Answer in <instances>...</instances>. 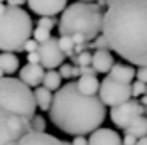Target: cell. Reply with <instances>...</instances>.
<instances>
[{
  "mask_svg": "<svg viewBox=\"0 0 147 145\" xmlns=\"http://www.w3.org/2000/svg\"><path fill=\"white\" fill-rule=\"evenodd\" d=\"M144 115V106L137 100H129V101L117 105L110 110V120L113 122V125L125 130L137 116Z\"/></svg>",
  "mask_w": 147,
  "mask_h": 145,
  "instance_id": "cell-8",
  "label": "cell"
},
{
  "mask_svg": "<svg viewBox=\"0 0 147 145\" xmlns=\"http://www.w3.org/2000/svg\"><path fill=\"white\" fill-rule=\"evenodd\" d=\"M26 3V0H7V7H14V9H22V5Z\"/></svg>",
  "mask_w": 147,
  "mask_h": 145,
  "instance_id": "cell-32",
  "label": "cell"
},
{
  "mask_svg": "<svg viewBox=\"0 0 147 145\" xmlns=\"http://www.w3.org/2000/svg\"><path fill=\"white\" fill-rule=\"evenodd\" d=\"M34 103H36V108L42 110V111H49L51 108V101H53V93L49 89H46L44 86H37L34 91Z\"/></svg>",
  "mask_w": 147,
  "mask_h": 145,
  "instance_id": "cell-18",
  "label": "cell"
},
{
  "mask_svg": "<svg viewBox=\"0 0 147 145\" xmlns=\"http://www.w3.org/2000/svg\"><path fill=\"white\" fill-rule=\"evenodd\" d=\"M2 78H5V74H3V72L0 71V79H2Z\"/></svg>",
  "mask_w": 147,
  "mask_h": 145,
  "instance_id": "cell-43",
  "label": "cell"
},
{
  "mask_svg": "<svg viewBox=\"0 0 147 145\" xmlns=\"http://www.w3.org/2000/svg\"><path fill=\"white\" fill-rule=\"evenodd\" d=\"M100 81L96 76H80L76 81V89L85 96H96Z\"/></svg>",
  "mask_w": 147,
  "mask_h": 145,
  "instance_id": "cell-16",
  "label": "cell"
},
{
  "mask_svg": "<svg viewBox=\"0 0 147 145\" xmlns=\"http://www.w3.org/2000/svg\"><path fill=\"white\" fill-rule=\"evenodd\" d=\"M105 116L107 111L98 96L81 95L76 83H66L53 95L49 118L63 133L73 137L90 135L102 127Z\"/></svg>",
  "mask_w": 147,
  "mask_h": 145,
  "instance_id": "cell-2",
  "label": "cell"
},
{
  "mask_svg": "<svg viewBox=\"0 0 147 145\" xmlns=\"http://www.w3.org/2000/svg\"><path fill=\"white\" fill-rule=\"evenodd\" d=\"M88 51V44H80V46H74V54H80V52H85Z\"/></svg>",
  "mask_w": 147,
  "mask_h": 145,
  "instance_id": "cell-36",
  "label": "cell"
},
{
  "mask_svg": "<svg viewBox=\"0 0 147 145\" xmlns=\"http://www.w3.org/2000/svg\"><path fill=\"white\" fill-rule=\"evenodd\" d=\"M37 54H39V66L42 69H56L64 62V52L59 49V44L56 37H51L49 41L37 46Z\"/></svg>",
  "mask_w": 147,
  "mask_h": 145,
  "instance_id": "cell-9",
  "label": "cell"
},
{
  "mask_svg": "<svg viewBox=\"0 0 147 145\" xmlns=\"http://www.w3.org/2000/svg\"><path fill=\"white\" fill-rule=\"evenodd\" d=\"M98 100L102 101L103 106H117L122 103L132 100V95H130V85H125V83H120L117 79H113L112 76H105L103 81H100V88H98V93H96Z\"/></svg>",
  "mask_w": 147,
  "mask_h": 145,
  "instance_id": "cell-6",
  "label": "cell"
},
{
  "mask_svg": "<svg viewBox=\"0 0 147 145\" xmlns=\"http://www.w3.org/2000/svg\"><path fill=\"white\" fill-rule=\"evenodd\" d=\"M61 76H59V72L56 69H51V71H46L44 72V78H42V86L46 89H49L51 93L53 91H58L59 88H61Z\"/></svg>",
  "mask_w": 147,
  "mask_h": 145,
  "instance_id": "cell-20",
  "label": "cell"
},
{
  "mask_svg": "<svg viewBox=\"0 0 147 145\" xmlns=\"http://www.w3.org/2000/svg\"><path fill=\"white\" fill-rule=\"evenodd\" d=\"M27 64H39V54L37 52H30V54H27Z\"/></svg>",
  "mask_w": 147,
  "mask_h": 145,
  "instance_id": "cell-33",
  "label": "cell"
},
{
  "mask_svg": "<svg viewBox=\"0 0 147 145\" xmlns=\"http://www.w3.org/2000/svg\"><path fill=\"white\" fill-rule=\"evenodd\" d=\"M30 125V132H36V133H46V120L41 115H36L29 120Z\"/></svg>",
  "mask_w": 147,
  "mask_h": 145,
  "instance_id": "cell-23",
  "label": "cell"
},
{
  "mask_svg": "<svg viewBox=\"0 0 147 145\" xmlns=\"http://www.w3.org/2000/svg\"><path fill=\"white\" fill-rule=\"evenodd\" d=\"M30 37H32L37 44H42V42H46V41H49L53 36H51V30L42 29V27H36V29L32 30V36H30Z\"/></svg>",
  "mask_w": 147,
  "mask_h": 145,
  "instance_id": "cell-24",
  "label": "cell"
},
{
  "mask_svg": "<svg viewBox=\"0 0 147 145\" xmlns=\"http://www.w3.org/2000/svg\"><path fill=\"white\" fill-rule=\"evenodd\" d=\"M15 145H63V140H59L58 137L51 135V133H36L29 132L26 135H22Z\"/></svg>",
  "mask_w": 147,
  "mask_h": 145,
  "instance_id": "cell-13",
  "label": "cell"
},
{
  "mask_svg": "<svg viewBox=\"0 0 147 145\" xmlns=\"http://www.w3.org/2000/svg\"><path fill=\"white\" fill-rule=\"evenodd\" d=\"M19 58L12 52H2L0 54V71L3 74H14L19 71Z\"/></svg>",
  "mask_w": 147,
  "mask_h": 145,
  "instance_id": "cell-19",
  "label": "cell"
},
{
  "mask_svg": "<svg viewBox=\"0 0 147 145\" xmlns=\"http://www.w3.org/2000/svg\"><path fill=\"white\" fill-rule=\"evenodd\" d=\"M37 46H39V44L30 37V39H27L26 44H24V51H26L27 54H30V52H37Z\"/></svg>",
  "mask_w": 147,
  "mask_h": 145,
  "instance_id": "cell-29",
  "label": "cell"
},
{
  "mask_svg": "<svg viewBox=\"0 0 147 145\" xmlns=\"http://www.w3.org/2000/svg\"><path fill=\"white\" fill-rule=\"evenodd\" d=\"M113 64H115V59L110 51H95V54H91V68L96 71V74L110 72Z\"/></svg>",
  "mask_w": 147,
  "mask_h": 145,
  "instance_id": "cell-14",
  "label": "cell"
},
{
  "mask_svg": "<svg viewBox=\"0 0 147 145\" xmlns=\"http://www.w3.org/2000/svg\"><path fill=\"white\" fill-rule=\"evenodd\" d=\"M125 135H130V137L137 138V140L147 137V116L146 115L137 116L132 123L125 128Z\"/></svg>",
  "mask_w": 147,
  "mask_h": 145,
  "instance_id": "cell-17",
  "label": "cell"
},
{
  "mask_svg": "<svg viewBox=\"0 0 147 145\" xmlns=\"http://www.w3.org/2000/svg\"><path fill=\"white\" fill-rule=\"evenodd\" d=\"M30 132L29 120H24L0 108V145L17 142L22 135Z\"/></svg>",
  "mask_w": 147,
  "mask_h": 145,
  "instance_id": "cell-7",
  "label": "cell"
},
{
  "mask_svg": "<svg viewBox=\"0 0 147 145\" xmlns=\"http://www.w3.org/2000/svg\"><path fill=\"white\" fill-rule=\"evenodd\" d=\"M26 3L41 17H54L68 7V0H26Z\"/></svg>",
  "mask_w": 147,
  "mask_h": 145,
  "instance_id": "cell-10",
  "label": "cell"
},
{
  "mask_svg": "<svg viewBox=\"0 0 147 145\" xmlns=\"http://www.w3.org/2000/svg\"><path fill=\"white\" fill-rule=\"evenodd\" d=\"M88 145H122V137L113 128L100 127L93 133H90Z\"/></svg>",
  "mask_w": 147,
  "mask_h": 145,
  "instance_id": "cell-11",
  "label": "cell"
},
{
  "mask_svg": "<svg viewBox=\"0 0 147 145\" xmlns=\"http://www.w3.org/2000/svg\"><path fill=\"white\" fill-rule=\"evenodd\" d=\"M58 44H59V49L64 52V56H74V42L69 36H61L58 39Z\"/></svg>",
  "mask_w": 147,
  "mask_h": 145,
  "instance_id": "cell-21",
  "label": "cell"
},
{
  "mask_svg": "<svg viewBox=\"0 0 147 145\" xmlns=\"http://www.w3.org/2000/svg\"><path fill=\"white\" fill-rule=\"evenodd\" d=\"M7 145H15V142H12V144H7Z\"/></svg>",
  "mask_w": 147,
  "mask_h": 145,
  "instance_id": "cell-46",
  "label": "cell"
},
{
  "mask_svg": "<svg viewBox=\"0 0 147 145\" xmlns=\"http://www.w3.org/2000/svg\"><path fill=\"white\" fill-rule=\"evenodd\" d=\"M71 66H78V68H83V66H91V52L85 51V52H80V54H74L71 56Z\"/></svg>",
  "mask_w": 147,
  "mask_h": 145,
  "instance_id": "cell-22",
  "label": "cell"
},
{
  "mask_svg": "<svg viewBox=\"0 0 147 145\" xmlns=\"http://www.w3.org/2000/svg\"><path fill=\"white\" fill-rule=\"evenodd\" d=\"M135 76H137V81H140V83L147 85V66L139 68V69L135 71Z\"/></svg>",
  "mask_w": 147,
  "mask_h": 145,
  "instance_id": "cell-30",
  "label": "cell"
},
{
  "mask_svg": "<svg viewBox=\"0 0 147 145\" xmlns=\"http://www.w3.org/2000/svg\"><path fill=\"white\" fill-rule=\"evenodd\" d=\"M103 12L96 3L74 2L68 5L59 17L58 30L61 36H69L74 46L88 44L102 32Z\"/></svg>",
  "mask_w": 147,
  "mask_h": 145,
  "instance_id": "cell-3",
  "label": "cell"
},
{
  "mask_svg": "<svg viewBox=\"0 0 147 145\" xmlns=\"http://www.w3.org/2000/svg\"><path fill=\"white\" fill-rule=\"evenodd\" d=\"M108 49L132 66H147V0H118L102 20Z\"/></svg>",
  "mask_w": 147,
  "mask_h": 145,
  "instance_id": "cell-1",
  "label": "cell"
},
{
  "mask_svg": "<svg viewBox=\"0 0 147 145\" xmlns=\"http://www.w3.org/2000/svg\"><path fill=\"white\" fill-rule=\"evenodd\" d=\"M71 145H88V138H85V137H74Z\"/></svg>",
  "mask_w": 147,
  "mask_h": 145,
  "instance_id": "cell-35",
  "label": "cell"
},
{
  "mask_svg": "<svg viewBox=\"0 0 147 145\" xmlns=\"http://www.w3.org/2000/svg\"><path fill=\"white\" fill-rule=\"evenodd\" d=\"M88 49H95V51H110L108 49V42L103 37V34H100L96 39H93L91 42H88Z\"/></svg>",
  "mask_w": 147,
  "mask_h": 145,
  "instance_id": "cell-25",
  "label": "cell"
},
{
  "mask_svg": "<svg viewBox=\"0 0 147 145\" xmlns=\"http://www.w3.org/2000/svg\"><path fill=\"white\" fill-rule=\"evenodd\" d=\"M140 105H142V106H147V93L146 95H142V96H140Z\"/></svg>",
  "mask_w": 147,
  "mask_h": 145,
  "instance_id": "cell-38",
  "label": "cell"
},
{
  "mask_svg": "<svg viewBox=\"0 0 147 145\" xmlns=\"http://www.w3.org/2000/svg\"><path fill=\"white\" fill-rule=\"evenodd\" d=\"M135 144H137V138H134L130 135H125L122 138V145H135Z\"/></svg>",
  "mask_w": 147,
  "mask_h": 145,
  "instance_id": "cell-34",
  "label": "cell"
},
{
  "mask_svg": "<svg viewBox=\"0 0 147 145\" xmlns=\"http://www.w3.org/2000/svg\"><path fill=\"white\" fill-rule=\"evenodd\" d=\"M71 78H80V68L78 66H71Z\"/></svg>",
  "mask_w": 147,
  "mask_h": 145,
  "instance_id": "cell-37",
  "label": "cell"
},
{
  "mask_svg": "<svg viewBox=\"0 0 147 145\" xmlns=\"http://www.w3.org/2000/svg\"><path fill=\"white\" fill-rule=\"evenodd\" d=\"M108 76H112L113 79H117L120 83H125V85H130L132 79L135 78V69L129 64H123V62H115L112 66V69L108 72Z\"/></svg>",
  "mask_w": 147,
  "mask_h": 145,
  "instance_id": "cell-15",
  "label": "cell"
},
{
  "mask_svg": "<svg viewBox=\"0 0 147 145\" xmlns=\"http://www.w3.org/2000/svg\"><path fill=\"white\" fill-rule=\"evenodd\" d=\"M135 145H147V137L140 138V140H137V144H135Z\"/></svg>",
  "mask_w": 147,
  "mask_h": 145,
  "instance_id": "cell-39",
  "label": "cell"
},
{
  "mask_svg": "<svg viewBox=\"0 0 147 145\" xmlns=\"http://www.w3.org/2000/svg\"><path fill=\"white\" fill-rule=\"evenodd\" d=\"M32 30V19L24 9L7 7V10L0 15V51L12 54L22 52Z\"/></svg>",
  "mask_w": 147,
  "mask_h": 145,
  "instance_id": "cell-4",
  "label": "cell"
},
{
  "mask_svg": "<svg viewBox=\"0 0 147 145\" xmlns=\"http://www.w3.org/2000/svg\"><path fill=\"white\" fill-rule=\"evenodd\" d=\"M44 69L39 66V64H26L24 68H20L19 71V81H22L26 86L29 88H37L41 86L42 83V78H44Z\"/></svg>",
  "mask_w": 147,
  "mask_h": 145,
  "instance_id": "cell-12",
  "label": "cell"
},
{
  "mask_svg": "<svg viewBox=\"0 0 147 145\" xmlns=\"http://www.w3.org/2000/svg\"><path fill=\"white\" fill-rule=\"evenodd\" d=\"M144 113L147 115V106H144Z\"/></svg>",
  "mask_w": 147,
  "mask_h": 145,
  "instance_id": "cell-45",
  "label": "cell"
},
{
  "mask_svg": "<svg viewBox=\"0 0 147 145\" xmlns=\"http://www.w3.org/2000/svg\"><path fill=\"white\" fill-rule=\"evenodd\" d=\"M63 145H71V144H69V142H64V140H63Z\"/></svg>",
  "mask_w": 147,
  "mask_h": 145,
  "instance_id": "cell-44",
  "label": "cell"
},
{
  "mask_svg": "<svg viewBox=\"0 0 147 145\" xmlns=\"http://www.w3.org/2000/svg\"><path fill=\"white\" fill-rule=\"evenodd\" d=\"M59 76H61V79L64 78H71V64H68V62H63L61 66H59Z\"/></svg>",
  "mask_w": 147,
  "mask_h": 145,
  "instance_id": "cell-28",
  "label": "cell"
},
{
  "mask_svg": "<svg viewBox=\"0 0 147 145\" xmlns=\"http://www.w3.org/2000/svg\"><path fill=\"white\" fill-rule=\"evenodd\" d=\"M115 2H118V0H105V5L108 7V5H113Z\"/></svg>",
  "mask_w": 147,
  "mask_h": 145,
  "instance_id": "cell-41",
  "label": "cell"
},
{
  "mask_svg": "<svg viewBox=\"0 0 147 145\" xmlns=\"http://www.w3.org/2000/svg\"><path fill=\"white\" fill-rule=\"evenodd\" d=\"M3 2H5V0H0V3H3Z\"/></svg>",
  "mask_w": 147,
  "mask_h": 145,
  "instance_id": "cell-47",
  "label": "cell"
},
{
  "mask_svg": "<svg viewBox=\"0 0 147 145\" xmlns=\"http://www.w3.org/2000/svg\"><path fill=\"white\" fill-rule=\"evenodd\" d=\"M146 93H147V85L140 83V81H132L130 83V95H132V98H140Z\"/></svg>",
  "mask_w": 147,
  "mask_h": 145,
  "instance_id": "cell-26",
  "label": "cell"
},
{
  "mask_svg": "<svg viewBox=\"0 0 147 145\" xmlns=\"http://www.w3.org/2000/svg\"><path fill=\"white\" fill-rule=\"evenodd\" d=\"M80 2H85V3H93V2H96V0H80Z\"/></svg>",
  "mask_w": 147,
  "mask_h": 145,
  "instance_id": "cell-42",
  "label": "cell"
},
{
  "mask_svg": "<svg viewBox=\"0 0 147 145\" xmlns=\"http://www.w3.org/2000/svg\"><path fill=\"white\" fill-rule=\"evenodd\" d=\"M0 108L17 115L24 120H30L36 115L34 95L29 86L12 76L0 79Z\"/></svg>",
  "mask_w": 147,
  "mask_h": 145,
  "instance_id": "cell-5",
  "label": "cell"
},
{
  "mask_svg": "<svg viewBox=\"0 0 147 145\" xmlns=\"http://www.w3.org/2000/svg\"><path fill=\"white\" fill-rule=\"evenodd\" d=\"M56 24H58V22H56L54 17H41V19L37 20V27H42V29H47V30H51Z\"/></svg>",
  "mask_w": 147,
  "mask_h": 145,
  "instance_id": "cell-27",
  "label": "cell"
},
{
  "mask_svg": "<svg viewBox=\"0 0 147 145\" xmlns=\"http://www.w3.org/2000/svg\"><path fill=\"white\" fill-rule=\"evenodd\" d=\"M80 76H96V71L91 66H83L80 68Z\"/></svg>",
  "mask_w": 147,
  "mask_h": 145,
  "instance_id": "cell-31",
  "label": "cell"
},
{
  "mask_svg": "<svg viewBox=\"0 0 147 145\" xmlns=\"http://www.w3.org/2000/svg\"><path fill=\"white\" fill-rule=\"evenodd\" d=\"M5 10H7V5H5V3H0V15L3 14Z\"/></svg>",
  "mask_w": 147,
  "mask_h": 145,
  "instance_id": "cell-40",
  "label": "cell"
}]
</instances>
